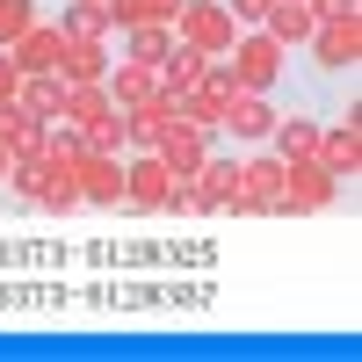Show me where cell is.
<instances>
[{
	"label": "cell",
	"instance_id": "1",
	"mask_svg": "<svg viewBox=\"0 0 362 362\" xmlns=\"http://www.w3.org/2000/svg\"><path fill=\"white\" fill-rule=\"evenodd\" d=\"M334 203H341V174H326L305 153V160H283V189L268 203V218H312V210H334Z\"/></svg>",
	"mask_w": 362,
	"mask_h": 362
},
{
	"label": "cell",
	"instance_id": "2",
	"mask_svg": "<svg viewBox=\"0 0 362 362\" xmlns=\"http://www.w3.org/2000/svg\"><path fill=\"white\" fill-rule=\"evenodd\" d=\"M225 58H232L239 95H276V87L290 80V51L268 37V29H239V44H232Z\"/></svg>",
	"mask_w": 362,
	"mask_h": 362
},
{
	"label": "cell",
	"instance_id": "3",
	"mask_svg": "<svg viewBox=\"0 0 362 362\" xmlns=\"http://www.w3.org/2000/svg\"><path fill=\"white\" fill-rule=\"evenodd\" d=\"M174 37H181V44H196V51H210V58H225V51L239 44V22H232L225 0H181Z\"/></svg>",
	"mask_w": 362,
	"mask_h": 362
},
{
	"label": "cell",
	"instance_id": "4",
	"mask_svg": "<svg viewBox=\"0 0 362 362\" xmlns=\"http://www.w3.org/2000/svg\"><path fill=\"white\" fill-rule=\"evenodd\" d=\"M305 58H312L319 73L348 80V73L362 66V15H341V22H319V29H312V44H305Z\"/></svg>",
	"mask_w": 362,
	"mask_h": 362
},
{
	"label": "cell",
	"instance_id": "5",
	"mask_svg": "<svg viewBox=\"0 0 362 362\" xmlns=\"http://www.w3.org/2000/svg\"><path fill=\"white\" fill-rule=\"evenodd\" d=\"M174 174L160 167V153H124V203L131 210H167Z\"/></svg>",
	"mask_w": 362,
	"mask_h": 362
},
{
	"label": "cell",
	"instance_id": "6",
	"mask_svg": "<svg viewBox=\"0 0 362 362\" xmlns=\"http://www.w3.org/2000/svg\"><path fill=\"white\" fill-rule=\"evenodd\" d=\"M189 181H196V196H203V218H218V210L239 196V153H232V145L218 138V145H210V160H203Z\"/></svg>",
	"mask_w": 362,
	"mask_h": 362
},
{
	"label": "cell",
	"instance_id": "7",
	"mask_svg": "<svg viewBox=\"0 0 362 362\" xmlns=\"http://www.w3.org/2000/svg\"><path fill=\"white\" fill-rule=\"evenodd\" d=\"M73 181H80V203L116 210V203H124V153H80L73 160Z\"/></svg>",
	"mask_w": 362,
	"mask_h": 362
},
{
	"label": "cell",
	"instance_id": "8",
	"mask_svg": "<svg viewBox=\"0 0 362 362\" xmlns=\"http://www.w3.org/2000/svg\"><path fill=\"white\" fill-rule=\"evenodd\" d=\"M276 95H232L225 102V131L218 138H232V145H268V131H276Z\"/></svg>",
	"mask_w": 362,
	"mask_h": 362
},
{
	"label": "cell",
	"instance_id": "9",
	"mask_svg": "<svg viewBox=\"0 0 362 362\" xmlns=\"http://www.w3.org/2000/svg\"><path fill=\"white\" fill-rule=\"evenodd\" d=\"M181 124L174 116V95H153L145 109H124V153H160V138Z\"/></svg>",
	"mask_w": 362,
	"mask_h": 362
},
{
	"label": "cell",
	"instance_id": "10",
	"mask_svg": "<svg viewBox=\"0 0 362 362\" xmlns=\"http://www.w3.org/2000/svg\"><path fill=\"white\" fill-rule=\"evenodd\" d=\"M8 58H15L22 80H29V73H58V66H66V29H58V22H37L22 44H8Z\"/></svg>",
	"mask_w": 362,
	"mask_h": 362
},
{
	"label": "cell",
	"instance_id": "11",
	"mask_svg": "<svg viewBox=\"0 0 362 362\" xmlns=\"http://www.w3.org/2000/svg\"><path fill=\"white\" fill-rule=\"evenodd\" d=\"M102 87H109V102H116V109H145L153 95H167V87H160V66H138V58H116Z\"/></svg>",
	"mask_w": 362,
	"mask_h": 362
},
{
	"label": "cell",
	"instance_id": "12",
	"mask_svg": "<svg viewBox=\"0 0 362 362\" xmlns=\"http://www.w3.org/2000/svg\"><path fill=\"white\" fill-rule=\"evenodd\" d=\"M0 145H8L15 160H44V145H51V124H44V116H29L22 102H0Z\"/></svg>",
	"mask_w": 362,
	"mask_h": 362
},
{
	"label": "cell",
	"instance_id": "13",
	"mask_svg": "<svg viewBox=\"0 0 362 362\" xmlns=\"http://www.w3.org/2000/svg\"><path fill=\"white\" fill-rule=\"evenodd\" d=\"M210 145H218V138H203V131H189V124H174V131L160 138V167H167L174 181H189V174L210 160Z\"/></svg>",
	"mask_w": 362,
	"mask_h": 362
},
{
	"label": "cell",
	"instance_id": "14",
	"mask_svg": "<svg viewBox=\"0 0 362 362\" xmlns=\"http://www.w3.org/2000/svg\"><path fill=\"white\" fill-rule=\"evenodd\" d=\"M261 29H268V37H276V44H283L290 58H297V51L312 44V29H319V22H312V8H305V0H276V8H268V22H261Z\"/></svg>",
	"mask_w": 362,
	"mask_h": 362
},
{
	"label": "cell",
	"instance_id": "15",
	"mask_svg": "<svg viewBox=\"0 0 362 362\" xmlns=\"http://www.w3.org/2000/svg\"><path fill=\"white\" fill-rule=\"evenodd\" d=\"M109 116H116V102H109L102 80H66V124L95 131V124H109Z\"/></svg>",
	"mask_w": 362,
	"mask_h": 362
},
{
	"label": "cell",
	"instance_id": "16",
	"mask_svg": "<svg viewBox=\"0 0 362 362\" xmlns=\"http://www.w3.org/2000/svg\"><path fill=\"white\" fill-rule=\"evenodd\" d=\"M109 37H66V66H58L66 80H109Z\"/></svg>",
	"mask_w": 362,
	"mask_h": 362
},
{
	"label": "cell",
	"instance_id": "17",
	"mask_svg": "<svg viewBox=\"0 0 362 362\" xmlns=\"http://www.w3.org/2000/svg\"><path fill=\"white\" fill-rule=\"evenodd\" d=\"M15 102H22L29 116H44V124H58V116H66V73H29Z\"/></svg>",
	"mask_w": 362,
	"mask_h": 362
},
{
	"label": "cell",
	"instance_id": "18",
	"mask_svg": "<svg viewBox=\"0 0 362 362\" xmlns=\"http://www.w3.org/2000/svg\"><path fill=\"white\" fill-rule=\"evenodd\" d=\"M203 66H210V51H196V44L174 37V51L160 58V87H167V95H189V87L203 80Z\"/></svg>",
	"mask_w": 362,
	"mask_h": 362
},
{
	"label": "cell",
	"instance_id": "19",
	"mask_svg": "<svg viewBox=\"0 0 362 362\" xmlns=\"http://www.w3.org/2000/svg\"><path fill=\"white\" fill-rule=\"evenodd\" d=\"M268 153H276V160H305V153H319V124H312V116H276Z\"/></svg>",
	"mask_w": 362,
	"mask_h": 362
},
{
	"label": "cell",
	"instance_id": "20",
	"mask_svg": "<svg viewBox=\"0 0 362 362\" xmlns=\"http://www.w3.org/2000/svg\"><path fill=\"white\" fill-rule=\"evenodd\" d=\"M124 37V58H138V66H160V58L174 51V22H138V29H116Z\"/></svg>",
	"mask_w": 362,
	"mask_h": 362
},
{
	"label": "cell",
	"instance_id": "21",
	"mask_svg": "<svg viewBox=\"0 0 362 362\" xmlns=\"http://www.w3.org/2000/svg\"><path fill=\"white\" fill-rule=\"evenodd\" d=\"M58 29H66V37H116L109 0H66V8H58Z\"/></svg>",
	"mask_w": 362,
	"mask_h": 362
},
{
	"label": "cell",
	"instance_id": "22",
	"mask_svg": "<svg viewBox=\"0 0 362 362\" xmlns=\"http://www.w3.org/2000/svg\"><path fill=\"white\" fill-rule=\"evenodd\" d=\"M181 0H109V29H138V22H174Z\"/></svg>",
	"mask_w": 362,
	"mask_h": 362
},
{
	"label": "cell",
	"instance_id": "23",
	"mask_svg": "<svg viewBox=\"0 0 362 362\" xmlns=\"http://www.w3.org/2000/svg\"><path fill=\"white\" fill-rule=\"evenodd\" d=\"M37 22H44V15H37V0H0V51H8V44H22Z\"/></svg>",
	"mask_w": 362,
	"mask_h": 362
},
{
	"label": "cell",
	"instance_id": "24",
	"mask_svg": "<svg viewBox=\"0 0 362 362\" xmlns=\"http://www.w3.org/2000/svg\"><path fill=\"white\" fill-rule=\"evenodd\" d=\"M87 153H124V109H116L109 124H95V131H87Z\"/></svg>",
	"mask_w": 362,
	"mask_h": 362
},
{
	"label": "cell",
	"instance_id": "25",
	"mask_svg": "<svg viewBox=\"0 0 362 362\" xmlns=\"http://www.w3.org/2000/svg\"><path fill=\"white\" fill-rule=\"evenodd\" d=\"M225 8H232V22H239V29H261V22H268V8H276V0H225Z\"/></svg>",
	"mask_w": 362,
	"mask_h": 362
},
{
	"label": "cell",
	"instance_id": "26",
	"mask_svg": "<svg viewBox=\"0 0 362 362\" xmlns=\"http://www.w3.org/2000/svg\"><path fill=\"white\" fill-rule=\"evenodd\" d=\"M15 95H22V73H15V58L0 51V102H15Z\"/></svg>",
	"mask_w": 362,
	"mask_h": 362
},
{
	"label": "cell",
	"instance_id": "27",
	"mask_svg": "<svg viewBox=\"0 0 362 362\" xmlns=\"http://www.w3.org/2000/svg\"><path fill=\"white\" fill-rule=\"evenodd\" d=\"M8 167H15V153H8V145H0V189H8Z\"/></svg>",
	"mask_w": 362,
	"mask_h": 362
}]
</instances>
